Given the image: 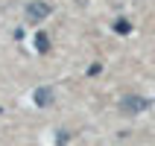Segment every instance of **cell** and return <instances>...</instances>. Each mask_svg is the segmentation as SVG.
<instances>
[{
    "mask_svg": "<svg viewBox=\"0 0 155 146\" xmlns=\"http://www.w3.org/2000/svg\"><path fill=\"white\" fill-rule=\"evenodd\" d=\"M147 108H149V99L140 96V94H126L120 99V111L123 114H140V111H147Z\"/></svg>",
    "mask_w": 155,
    "mask_h": 146,
    "instance_id": "6da1fadb",
    "label": "cell"
},
{
    "mask_svg": "<svg viewBox=\"0 0 155 146\" xmlns=\"http://www.w3.org/2000/svg\"><path fill=\"white\" fill-rule=\"evenodd\" d=\"M47 15H50V6H47L44 0H32V3L26 6V21H32V24H38V21H44Z\"/></svg>",
    "mask_w": 155,
    "mask_h": 146,
    "instance_id": "7a4b0ae2",
    "label": "cell"
},
{
    "mask_svg": "<svg viewBox=\"0 0 155 146\" xmlns=\"http://www.w3.org/2000/svg\"><path fill=\"white\" fill-rule=\"evenodd\" d=\"M32 99H35V105H41V108H47V105H53L56 94H53V88H35Z\"/></svg>",
    "mask_w": 155,
    "mask_h": 146,
    "instance_id": "3957f363",
    "label": "cell"
},
{
    "mask_svg": "<svg viewBox=\"0 0 155 146\" xmlns=\"http://www.w3.org/2000/svg\"><path fill=\"white\" fill-rule=\"evenodd\" d=\"M35 50H38V53H50V38H47V32L35 35Z\"/></svg>",
    "mask_w": 155,
    "mask_h": 146,
    "instance_id": "277c9868",
    "label": "cell"
},
{
    "mask_svg": "<svg viewBox=\"0 0 155 146\" xmlns=\"http://www.w3.org/2000/svg\"><path fill=\"white\" fill-rule=\"evenodd\" d=\"M114 32L129 35V32H132V24H129V21H117V24H114Z\"/></svg>",
    "mask_w": 155,
    "mask_h": 146,
    "instance_id": "5b68a950",
    "label": "cell"
}]
</instances>
